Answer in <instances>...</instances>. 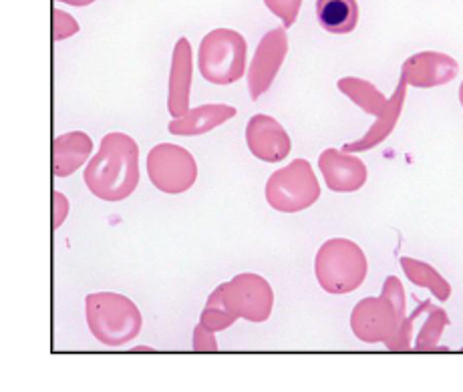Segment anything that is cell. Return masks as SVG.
<instances>
[{
  "instance_id": "6da1fadb",
  "label": "cell",
  "mask_w": 463,
  "mask_h": 392,
  "mask_svg": "<svg viewBox=\"0 0 463 392\" xmlns=\"http://www.w3.org/2000/svg\"><path fill=\"white\" fill-rule=\"evenodd\" d=\"M83 180L87 190L103 201H123L139 185V147L126 133L113 131L101 139L99 151L89 159Z\"/></svg>"
},
{
  "instance_id": "7a4b0ae2",
  "label": "cell",
  "mask_w": 463,
  "mask_h": 392,
  "mask_svg": "<svg viewBox=\"0 0 463 392\" xmlns=\"http://www.w3.org/2000/svg\"><path fill=\"white\" fill-rule=\"evenodd\" d=\"M85 316L91 334L111 349L129 344L144 326L139 308L118 292L89 294L85 298Z\"/></svg>"
},
{
  "instance_id": "3957f363",
  "label": "cell",
  "mask_w": 463,
  "mask_h": 392,
  "mask_svg": "<svg viewBox=\"0 0 463 392\" xmlns=\"http://www.w3.org/2000/svg\"><path fill=\"white\" fill-rule=\"evenodd\" d=\"M369 262L359 244L346 238H333L318 247L315 274L320 288L328 294H351L367 280Z\"/></svg>"
},
{
  "instance_id": "277c9868",
  "label": "cell",
  "mask_w": 463,
  "mask_h": 392,
  "mask_svg": "<svg viewBox=\"0 0 463 392\" xmlns=\"http://www.w3.org/2000/svg\"><path fill=\"white\" fill-rule=\"evenodd\" d=\"M248 44L238 31L213 29L200 42L198 69L212 85H234L246 73Z\"/></svg>"
},
{
  "instance_id": "5b68a950",
  "label": "cell",
  "mask_w": 463,
  "mask_h": 392,
  "mask_svg": "<svg viewBox=\"0 0 463 392\" xmlns=\"http://www.w3.org/2000/svg\"><path fill=\"white\" fill-rule=\"evenodd\" d=\"M269 206L280 213H298L315 206L320 198V183L307 159H295L276 169L264 187Z\"/></svg>"
},
{
  "instance_id": "8992f818",
  "label": "cell",
  "mask_w": 463,
  "mask_h": 392,
  "mask_svg": "<svg viewBox=\"0 0 463 392\" xmlns=\"http://www.w3.org/2000/svg\"><path fill=\"white\" fill-rule=\"evenodd\" d=\"M149 182L159 191L177 195L192 190L198 180V163L185 147L174 144H159L147 154Z\"/></svg>"
},
{
  "instance_id": "52a82bcc",
  "label": "cell",
  "mask_w": 463,
  "mask_h": 392,
  "mask_svg": "<svg viewBox=\"0 0 463 392\" xmlns=\"http://www.w3.org/2000/svg\"><path fill=\"white\" fill-rule=\"evenodd\" d=\"M224 300L238 320L260 324L272 314L274 292L270 282L260 274L242 272L224 284Z\"/></svg>"
},
{
  "instance_id": "ba28073f",
  "label": "cell",
  "mask_w": 463,
  "mask_h": 392,
  "mask_svg": "<svg viewBox=\"0 0 463 392\" xmlns=\"http://www.w3.org/2000/svg\"><path fill=\"white\" fill-rule=\"evenodd\" d=\"M403 316L391 304L385 296L379 298H363L351 314V331L359 341L367 344H391L397 336Z\"/></svg>"
},
{
  "instance_id": "9c48e42d",
  "label": "cell",
  "mask_w": 463,
  "mask_h": 392,
  "mask_svg": "<svg viewBox=\"0 0 463 392\" xmlns=\"http://www.w3.org/2000/svg\"><path fill=\"white\" fill-rule=\"evenodd\" d=\"M288 55V34L287 29H272L258 42L254 57L248 69V93L250 99L258 101L272 87L276 75Z\"/></svg>"
},
{
  "instance_id": "30bf717a",
  "label": "cell",
  "mask_w": 463,
  "mask_h": 392,
  "mask_svg": "<svg viewBox=\"0 0 463 392\" xmlns=\"http://www.w3.org/2000/svg\"><path fill=\"white\" fill-rule=\"evenodd\" d=\"M246 145L260 162L279 163L288 157L292 141L279 121L260 113L246 123Z\"/></svg>"
},
{
  "instance_id": "8fae6325",
  "label": "cell",
  "mask_w": 463,
  "mask_h": 392,
  "mask_svg": "<svg viewBox=\"0 0 463 392\" xmlns=\"http://www.w3.org/2000/svg\"><path fill=\"white\" fill-rule=\"evenodd\" d=\"M318 169L323 173L328 190L335 193L359 191L367 183V165L363 159L343 149L328 147L318 157Z\"/></svg>"
},
{
  "instance_id": "7c38bea8",
  "label": "cell",
  "mask_w": 463,
  "mask_h": 392,
  "mask_svg": "<svg viewBox=\"0 0 463 392\" xmlns=\"http://www.w3.org/2000/svg\"><path fill=\"white\" fill-rule=\"evenodd\" d=\"M459 65L458 61L438 51H423L409 57L401 67V77L417 89H431L439 85H448L458 77Z\"/></svg>"
},
{
  "instance_id": "4fadbf2b",
  "label": "cell",
  "mask_w": 463,
  "mask_h": 392,
  "mask_svg": "<svg viewBox=\"0 0 463 392\" xmlns=\"http://www.w3.org/2000/svg\"><path fill=\"white\" fill-rule=\"evenodd\" d=\"M192 44L182 37L177 39L172 55V69H169L167 83V111L174 119L188 113L190 107V91H192Z\"/></svg>"
},
{
  "instance_id": "5bb4252c",
  "label": "cell",
  "mask_w": 463,
  "mask_h": 392,
  "mask_svg": "<svg viewBox=\"0 0 463 392\" xmlns=\"http://www.w3.org/2000/svg\"><path fill=\"white\" fill-rule=\"evenodd\" d=\"M236 107L222 105V103H208L194 107L182 117L169 121L167 131L177 137H198L203 133H210L220 125H224L232 117H236Z\"/></svg>"
},
{
  "instance_id": "9a60e30c",
  "label": "cell",
  "mask_w": 463,
  "mask_h": 392,
  "mask_svg": "<svg viewBox=\"0 0 463 392\" xmlns=\"http://www.w3.org/2000/svg\"><path fill=\"white\" fill-rule=\"evenodd\" d=\"M93 139L85 131H69L52 141V175L69 177L89 162Z\"/></svg>"
},
{
  "instance_id": "2e32d148",
  "label": "cell",
  "mask_w": 463,
  "mask_h": 392,
  "mask_svg": "<svg viewBox=\"0 0 463 392\" xmlns=\"http://www.w3.org/2000/svg\"><path fill=\"white\" fill-rule=\"evenodd\" d=\"M407 79L401 77L399 85L395 89V93L389 97V105L385 113L377 117V121L373 123V127L367 131V135L361 137L359 141H353V144H345L343 151H349V154H363V151L375 149L377 145H381L391 133H393L395 125L401 117V111H403L405 105V97H407Z\"/></svg>"
},
{
  "instance_id": "e0dca14e",
  "label": "cell",
  "mask_w": 463,
  "mask_h": 392,
  "mask_svg": "<svg viewBox=\"0 0 463 392\" xmlns=\"http://www.w3.org/2000/svg\"><path fill=\"white\" fill-rule=\"evenodd\" d=\"M317 21L331 34H349L359 24L357 0H317Z\"/></svg>"
},
{
  "instance_id": "ac0fdd59",
  "label": "cell",
  "mask_w": 463,
  "mask_h": 392,
  "mask_svg": "<svg viewBox=\"0 0 463 392\" xmlns=\"http://www.w3.org/2000/svg\"><path fill=\"white\" fill-rule=\"evenodd\" d=\"M336 87H338V91L349 97L354 105L361 107L364 113L375 115V117H381L389 105L387 97L383 95L375 85L364 81V79L343 77V79H338Z\"/></svg>"
},
{
  "instance_id": "d6986e66",
  "label": "cell",
  "mask_w": 463,
  "mask_h": 392,
  "mask_svg": "<svg viewBox=\"0 0 463 392\" xmlns=\"http://www.w3.org/2000/svg\"><path fill=\"white\" fill-rule=\"evenodd\" d=\"M401 268H403L409 282L415 286L427 288L439 302H448L451 296V286L443 275L427 262L415 260V257H401Z\"/></svg>"
},
{
  "instance_id": "ffe728a7",
  "label": "cell",
  "mask_w": 463,
  "mask_h": 392,
  "mask_svg": "<svg viewBox=\"0 0 463 392\" xmlns=\"http://www.w3.org/2000/svg\"><path fill=\"white\" fill-rule=\"evenodd\" d=\"M425 310H427V320L421 326L420 334H417L415 341V350L421 352H431V350H439V338L443 334L445 328L449 326V316L443 308L431 304L430 300H425Z\"/></svg>"
},
{
  "instance_id": "44dd1931",
  "label": "cell",
  "mask_w": 463,
  "mask_h": 392,
  "mask_svg": "<svg viewBox=\"0 0 463 392\" xmlns=\"http://www.w3.org/2000/svg\"><path fill=\"white\" fill-rule=\"evenodd\" d=\"M236 314H232V310L228 308L226 300H224V284L210 294V298L206 302V308H203L200 322L206 324L208 328H212L213 332L226 331L232 324L236 322Z\"/></svg>"
},
{
  "instance_id": "7402d4cb",
  "label": "cell",
  "mask_w": 463,
  "mask_h": 392,
  "mask_svg": "<svg viewBox=\"0 0 463 392\" xmlns=\"http://www.w3.org/2000/svg\"><path fill=\"white\" fill-rule=\"evenodd\" d=\"M264 5L276 19L282 21L284 29H290L298 19L302 0H264Z\"/></svg>"
},
{
  "instance_id": "603a6c76",
  "label": "cell",
  "mask_w": 463,
  "mask_h": 392,
  "mask_svg": "<svg viewBox=\"0 0 463 392\" xmlns=\"http://www.w3.org/2000/svg\"><path fill=\"white\" fill-rule=\"evenodd\" d=\"M77 33H79V23L73 19V16L55 8V11H52V41L55 42L65 41Z\"/></svg>"
},
{
  "instance_id": "cb8c5ba5",
  "label": "cell",
  "mask_w": 463,
  "mask_h": 392,
  "mask_svg": "<svg viewBox=\"0 0 463 392\" xmlns=\"http://www.w3.org/2000/svg\"><path fill=\"white\" fill-rule=\"evenodd\" d=\"M381 296H385L391 304H393L397 308V312L403 318L405 316V292H403V284H401V280L397 278V275H389V278L385 280V284H383V292Z\"/></svg>"
},
{
  "instance_id": "d4e9b609",
  "label": "cell",
  "mask_w": 463,
  "mask_h": 392,
  "mask_svg": "<svg viewBox=\"0 0 463 392\" xmlns=\"http://www.w3.org/2000/svg\"><path fill=\"white\" fill-rule=\"evenodd\" d=\"M216 332L212 331V328H208L206 324H198L194 328V350L195 352H216L218 350V341L216 336H213Z\"/></svg>"
},
{
  "instance_id": "484cf974",
  "label": "cell",
  "mask_w": 463,
  "mask_h": 392,
  "mask_svg": "<svg viewBox=\"0 0 463 392\" xmlns=\"http://www.w3.org/2000/svg\"><path fill=\"white\" fill-rule=\"evenodd\" d=\"M67 216H69V200L65 198V193L52 191V229L57 231L61 226H63Z\"/></svg>"
},
{
  "instance_id": "4316f807",
  "label": "cell",
  "mask_w": 463,
  "mask_h": 392,
  "mask_svg": "<svg viewBox=\"0 0 463 392\" xmlns=\"http://www.w3.org/2000/svg\"><path fill=\"white\" fill-rule=\"evenodd\" d=\"M57 3H65L71 6H89V5H93L95 0H57Z\"/></svg>"
},
{
  "instance_id": "83f0119b",
  "label": "cell",
  "mask_w": 463,
  "mask_h": 392,
  "mask_svg": "<svg viewBox=\"0 0 463 392\" xmlns=\"http://www.w3.org/2000/svg\"><path fill=\"white\" fill-rule=\"evenodd\" d=\"M459 103H461V107H463V81H461V85H459Z\"/></svg>"
}]
</instances>
